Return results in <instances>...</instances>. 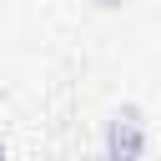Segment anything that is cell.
I'll return each mask as SVG.
<instances>
[{"label": "cell", "mask_w": 161, "mask_h": 161, "mask_svg": "<svg viewBox=\"0 0 161 161\" xmlns=\"http://www.w3.org/2000/svg\"><path fill=\"white\" fill-rule=\"evenodd\" d=\"M0 161H5V136H0Z\"/></svg>", "instance_id": "7a4b0ae2"}, {"label": "cell", "mask_w": 161, "mask_h": 161, "mask_svg": "<svg viewBox=\"0 0 161 161\" xmlns=\"http://www.w3.org/2000/svg\"><path fill=\"white\" fill-rule=\"evenodd\" d=\"M146 151V116L141 106H116L106 121V161H141Z\"/></svg>", "instance_id": "6da1fadb"}]
</instances>
